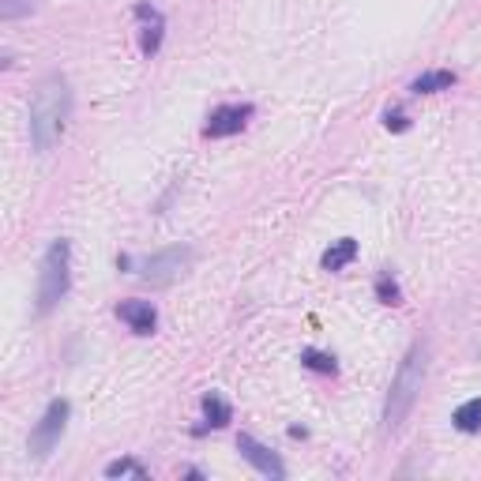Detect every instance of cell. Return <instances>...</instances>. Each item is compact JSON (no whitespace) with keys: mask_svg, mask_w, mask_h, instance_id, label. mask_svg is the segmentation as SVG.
Masks as SVG:
<instances>
[{"mask_svg":"<svg viewBox=\"0 0 481 481\" xmlns=\"http://www.w3.org/2000/svg\"><path fill=\"white\" fill-rule=\"evenodd\" d=\"M68 117H72V83L60 76V72H49L46 79L34 87V98H31V143L34 151H53L60 136L68 129Z\"/></svg>","mask_w":481,"mask_h":481,"instance_id":"cell-1","label":"cell"},{"mask_svg":"<svg viewBox=\"0 0 481 481\" xmlns=\"http://www.w3.org/2000/svg\"><path fill=\"white\" fill-rule=\"evenodd\" d=\"M425 369H429V346L425 343H414L406 350V358L395 369V380L387 391V403H384V432H399L403 422L410 417L417 395H422L425 384Z\"/></svg>","mask_w":481,"mask_h":481,"instance_id":"cell-2","label":"cell"},{"mask_svg":"<svg viewBox=\"0 0 481 481\" xmlns=\"http://www.w3.org/2000/svg\"><path fill=\"white\" fill-rule=\"evenodd\" d=\"M68 289H72V241L57 237V241L46 248V256H41L34 312H38V316H49V312L68 298Z\"/></svg>","mask_w":481,"mask_h":481,"instance_id":"cell-3","label":"cell"},{"mask_svg":"<svg viewBox=\"0 0 481 481\" xmlns=\"http://www.w3.org/2000/svg\"><path fill=\"white\" fill-rule=\"evenodd\" d=\"M192 263H196L192 245H170V248H162V253H155L151 260L139 263V282L151 286V289H165L177 279H184L188 271H192Z\"/></svg>","mask_w":481,"mask_h":481,"instance_id":"cell-4","label":"cell"},{"mask_svg":"<svg viewBox=\"0 0 481 481\" xmlns=\"http://www.w3.org/2000/svg\"><path fill=\"white\" fill-rule=\"evenodd\" d=\"M68 417H72V403L68 399H53L46 406V414H41L38 425L31 429V455L34 459H46L60 444V436H65V429H68Z\"/></svg>","mask_w":481,"mask_h":481,"instance_id":"cell-5","label":"cell"},{"mask_svg":"<svg viewBox=\"0 0 481 481\" xmlns=\"http://www.w3.org/2000/svg\"><path fill=\"white\" fill-rule=\"evenodd\" d=\"M237 451H241L245 463L253 467V470H260L263 477H271V481H282V477H286L282 459H279L275 451H271L267 444H260L253 432H241V436H237Z\"/></svg>","mask_w":481,"mask_h":481,"instance_id":"cell-6","label":"cell"},{"mask_svg":"<svg viewBox=\"0 0 481 481\" xmlns=\"http://www.w3.org/2000/svg\"><path fill=\"white\" fill-rule=\"evenodd\" d=\"M253 106L248 102H241V106H218V110H211V117H207V124H203V136L207 139H226V136H237V132H245L248 129V120H253Z\"/></svg>","mask_w":481,"mask_h":481,"instance_id":"cell-7","label":"cell"},{"mask_svg":"<svg viewBox=\"0 0 481 481\" xmlns=\"http://www.w3.org/2000/svg\"><path fill=\"white\" fill-rule=\"evenodd\" d=\"M132 15L139 19V53L155 57L162 49V38H165V15L155 4H147V0H139L132 8Z\"/></svg>","mask_w":481,"mask_h":481,"instance_id":"cell-8","label":"cell"},{"mask_svg":"<svg viewBox=\"0 0 481 481\" xmlns=\"http://www.w3.org/2000/svg\"><path fill=\"white\" fill-rule=\"evenodd\" d=\"M117 316L129 324L132 334H155V327H158V308L151 301H120Z\"/></svg>","mask_w":481,"mask_h":481,"instance_id":"cell-9","label":"cell"},{"mask_svg":"<svg viewBox=\"0 0 481 481\" xmlns=\"http://www.w3.org/2000/svg\"><path fill=\"white\" fill-rule=\"evenodd\" d=\"M229 422H234V406H229L218 391L203 395V429H226ZM196 429V432H203Z\"/></svg>","mask_w":481,"mask_h":481,"instance_id":"cell-10","label":"cell"},{"mask_svg":"<svg viewBox=\"0 0 481 481\" xmlns=\"http://www.w3.org/2000/svg\"><path fill=\"white\" fill-rule=\"evenodd\" d=\"M353 260H358V241H353V237H339V241H331V248H324L320 267L324 271H343Z\"/></svg>","mask_w":481,"mask_h":481,"instance_id":"cell-11","label":"cell"},{"mask_svg":"<svg viewBox=\"0 0 481 481\" xmlns=\"http://www.w3.org/2000/svg\"><path fill=\"white\" fill-rule=\"evenodd\" d=\"M455 83H459L455 72H448V68H429V72H422V76L410 83V91H414V94H441V91H451Z\"/></svg>","mask_w":481,"mask_h":481,"instance_id":"cell-12","label":"cell"},{"mask_svg":"<svg viewBox=\"0 0 481 481\" xmlns=\"http://www.w3.org/2000/svg\"><path fill=\"white\" fill-rule=\"evenodd\" d=\"M451 425H455L459 432H467V436L481 432V399H467L463 406L451 414Z\"/></svg>","mask_w":481,"mask_h":481,"instance_id":"cell-13","label":"cell"},{"mask_svg":"<svg viewBox=\"0 0 481 481\" xmlns=\"http://www.w3.org/2000/svg\"><path fill=\"white\" fill-rule=\"evenodd\" d=\"M301 365L312 369V372H320V376H334V372H339V361H334V353L316 350V346H305V350H301Z\"/></svg>","mask_w":481,"mask_h":481,"instance_id":"cell-14","label":"cell"},{"mask_svg":"<svg viewBox=\"0 0 481 481\" xmlns=\"http://www.w3.org/2000/svg\"><path fill=\"white\" fill-rule=\"evenodd\" d=\"M106 477H139V481H147L151 470L139 463V459L132 455H124V459H113V463H106Z\"/></svg>","mask_w":481,"mask_h":481,"instance_id":"cell-15","label":"cell"},{"mask_svg":"<svg viewBox=\"0 0 481 481\" xmlns=\"http://www.w3.org/2000/svg\"><path fill=\"white\" fill-rule=\"evenodd\" d=\"M376 301L380 305H403V286L395 282V275L391 271H380V275H376Z\"/></svg>","mask_w":481,"mask_h":481,"instance_id":"cell-16","label":"cell"},{"mask_svg":"<svg viewBox=\"0 0 481 481\" xmlns=\"http://www.w3.org/2000/svg\"><path fill=\"white\" fill-rule=\"evenodd\" d=\"M34 12V0H0V19L4 23H15V19H23Z\"/></svg>","mask_w":481,"mask_h":481,"instance_id":"cell-17","label":"cell"},{"mask_svg":"<svg viewBox=\"0 0 481 481\" xmlns=\"http://www.w3.org/2000/svg\"><path fill=\"white\" fill-rule=\"evenodd\" d=\"M384 124H387V132H406V129H410V117L399 113V110H391V113L384 117Z\"/></svg>","mask_w":481,"mask_h":481,"instance_id":"cell-18","label":"cell"}]
</instances>
